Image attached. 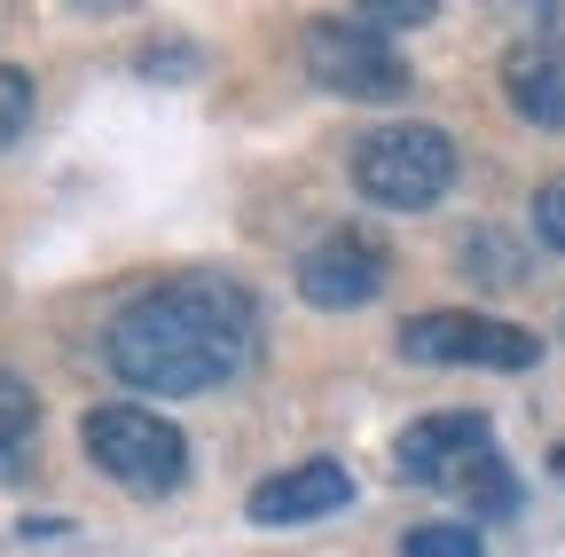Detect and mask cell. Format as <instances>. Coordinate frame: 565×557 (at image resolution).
Instances as JSON below:
<instances>
[{
    "mask_svg": "<svg viewBox=\"0 0 565 557\" xmlns=\"http://www.w3.org/2000/svg\"><path fill=\"white\" fill-rule=\"evenodd\" d=\"M550 479H557V486H565V440H557V448H550Z\"/></svg>",
    "mask_w": 565,
    "mask_h": 557,
    "instance_id": "ac0fdd59",
    "label": "cell"
},
{
    "mask_svg": "<svg viewBox=\"0 0 565 557\" xmlns=\"http://www.w3.org/2000/svg\"><path fill=\"white\" fill-rule=\"evenodd\" d=\"M534 236H542L550 251H565V173H550V181L534 189Z\"/></svg>",
    "mask_w": 565,
    "mask_h": 557,
    "instance_id": "2e32d148",
    "label": "cell"
},
{
    "mask_svg": "<svg viewBox=\"0 0 565 557\" xmlns=\"http://www.w3.org/2000/svg\"><path fill=\"white\" fill-rule=\"evenodd\" d=\"M440 9H433V0H362V9H353V24H362V32H416V24H433Z\"/></svg>",
    "mask_w": 565,
    "mask_h": 557,
    "instance_id": "5bb4252c",
    "label": "cell"
},
{
    "mask_svg": "<svg viewBox=\"0 0 565 557\" xmlns=\"http://www.w3.org/2000/svg\"><path fill=\"white\" fill-rule=\"evenodd\" d=\"M32 425H40V393L17 369H0V479H17V448L32 440Z\"/></svg>",
    "mask_w": 565,
    "mask_h": 557,
    "instance_id": "7c38bea8",
    "label": "cell"
},
{
    "mask_svg": "<svg viewBox=\"0 0 565 557\" xmlns=\"http://www.w3.org/2000/svg\"><path fill=\"white\" fill-rule=\"evenodd\" d=\"M401 557H487V549H479V526L433 518V526H416V534L401 542Z\"/></svg>",
    "mask_w": 565,
    "mask_h": 557,
    "instance_id": "4fadbf2b",
    "label": "cell"
},
{
    "mask_svg": "<svg viewBox=\"0 0 565 557\" xmlns=\"http://www.w3.org/2000/svg\"><path fill=\"white\" fill-rule=\"evenodd\" d=\"M24 126H32V79L17 63H0V150H17Z\"/></svg>",
    "mask_w": 565,
    "mask_h": 557,
    "instance_id": "9a60e30c",
    "label": "cell"
},
{
    "mask_svg": "<svg viewBox=\"0 0 565 557\" xmlns=\"http://www.w3.org/2000/svg\"><path fill=\"white\" fill-rule=\"evenodd\" d=\"M345 503H353V471H345V463H330V456H307V463H291V471L259 479V486H252V503H244V518H252V526H267V534H282V526L338 518Z\"/></svg>",
    "mask_w": 565,
    "mask_h": 557,
    "instance_id": "52a82bcc",
    "label": "cell"
},
{
    "mask_svg": "<svg viewBox=\"0 0 565 557\" xmlns=\"http://www.w3.org/2000/svg\"><path fill=\"white\" fill-rule=\"evenodd\" d=\"M456 259H463L471 283H487V291H519V283H526V251H519L503 228H471V236L456 244Z\"/></svg>",
    "mask_w": 565,
    "mask_h": 557,
    "instance_id": "8fae6325",
    "label": "cell"
},
{
    "mask_svg": "<svg viewBox=\"0 0 565 557\" xmlns=\"http://www.w3.org/2000/svg\"><path fill=\"white\" fill-rule=\"evenodd\" d=\"M307 72H315V87H330V95H345V103H401L408 95V55L393 47V40H377V32H362V24H315L307 32Z\"/></svg>",
    "mask_w": 565,
    "mask_h": 557,
    "instance_id": "5b68a950",
    "label": "cell"
},
{
    "mask_svg": "<svg viewBox=\"0 0 565 557\" xmlns=\"http://www.w3.org/2000/svg\"><path fill=\"white\" fill-rule=\"evenodd\" d=\"M479 448H494V425L479 408H433L393 440V471L401 479H424V486H448Z\"/></svg>",
    "mask_w": 565,
    "mask_h": 557,
    "instance_id": "ba28073f",
    "label": "cell"
},
{
    "mask_svg": "<svg viewBox=\"0 0 565 557\" xmlns=\"http://www.w3.org/2000/svg\"><path fill=\"white\" fill-rule=\"evenodd\" d=\"M134 63H141V72H166V79H181V72H196V47H189V40H150Z\"/></svg>",
    "mask_w": 565,
    "mask_h": 557,
    "instance_id": "e0dca14e",
    "label": "cell"
},
{
    "mask_svg": "<svg viewBox=\"0 0 565 557\" xmlns=\"http://www.w3.org/2000/svg\"><path fill=\"white\" fill-rule=\"evenodd\" d=\"M252 354H259V299L212 267L134 291L103 330L110 377L134 393H173V400L244 377Z\"/></svg>",
    "mask_w": 565,
    "mask_h": 557,
    "instance_id": "6da1fadb",
    "label": "cell"
},
{
    "mask_svg": "<svg viewBox=\"0 0 565 557\" xmlns=\"http://www.w3.org/2000/svg\"><path fill=\"white\" fill-rule=\"evenodd\" d=\"M448 495H463L479 518H511V511H519V479H511V463L494 456V448H479V456L448 479Z\"/></svg>",
    "mask_w": 565,
    "mask_h": 557,
    "instance_id": "30bf717a",
    "label": "cell"
},
{
    "mask_svg": "<svg viewBox=\"0 0 565 557\" xmlns=\"http://www.w3.org/2000/svg\"><path fill=\"white\" fill-rule=\"evenodd\" d=\"M503 95H511V110L526 118V126H550V133H565V40H519L511 55H503Z\"/></svg>",
    "mask_w": 565,
    "mask_h": 557,
    "instance_id": "9c48e42d",
    "label": "cell"
},
{
    "mask_svg": "<svg viewBox=\"0 0 565 557\" xmlns=\"http://www.w3.org/2000/svg\"><path fill=\"white\" fill-rule=\"evenodd\" d=\"M401 362H416V369H534L542 338L519 322H494V314L440 307V314L401 322Z\"/></svg>",
    "mask_w": 565,
    "mask_h": 557,
    "instance_id": "277c9868",
    "label": "cell"
},
{
    "mask_svg": "<svg viewBox=\"0 0 565 557\" xmlns=\"http://www.w3.org/2000/svg\"><path fill=\"white\" fill-rule=\"evenodd\" d=\"M385 275H393V251H385L377 236L338 228V236H322V244L299 251V299L345 314V307H370V299L385 291Z\"/></svg>",
    "mask_w": 565,
    "mask_h": 557,
    "instance_id": "8992f818",
    "label": "cell"
},
{
    "mask_svg": "<svg viewBox=\"0 0 565 557\" xmlns=\"http://www.w3.org/2000/svg\"><path fill=\"white\" fill-rule=\"evenodd\" d=\"M353 189L385 213H424L456 189V142L440 126H377L353 142Z\"/></svg>",
    "mask_w": 565,
    "mask_h": 557,
    "instance_id": "3957f363",
    "label": "cell"
},
{
    "mask_svg": "<svg viewBox=\"0 0 565 557\" xmlns=\"http://www.w3.org/2000/svg\"><path fill=\"white\" fill-rule=\"evenodd\" d=\"M79 440H87V463L103 479H118L126 495H173L189 486V440L173 416L141 408V400H103L79 416Z\"/></svg>",
    "mask_w": 565,
    "mask_h": 557,
    "instance_id": "7a4b0ae2",
    "label": "cell"
}]
</instances>
